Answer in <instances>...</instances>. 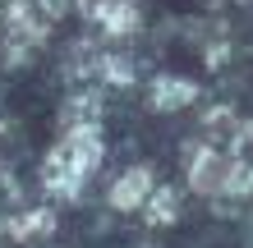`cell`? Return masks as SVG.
I'll return each instance as SVG.
<instances>
[{
	"label": "cell",
	"instance_id": "cell-1",
	"mask_svg": "<svg viewBox=\"0 0 253 248\" xmlns=\"http://www.w3.org/2000/svg\"><path fill=\"white\" fill-rule=\"evenodd\" d=\"M101 134L97 124H83V129H65V138L55 142V152L46 156V166H42V188H46L51 198H79L87 175L101 166Z\"/></svg>",
	"mask_w": 253,
	"mask_h": 248
},
{
	"label": "cell",
	"instance_id": "cell-2",
	"mask_svg": "<svg viewBox=\"0 0 253 248\" xmlns=\"http://www.w3.org/2000/svg\"><path fill=\"white\" fill-rule=\"evenodd\" d=\"M0 28H5L9 55H23V51H33V46L46 41L51 19L33 5V0H5V9H0Z\"/></svg>",
	"mask_w": 253,
	"mask_h": 248
},
{
	"label": "cell",
	"instance_id": "cell-3",
	"mask_svg": "<svg viewBox=\"0 0 253 248\" xmlns=\"http://www.w3.org/2000/svg\"><path fill=\"white\" fill-rule=\"evenodd\" d=\"M226 175H230V156L216 147H198L189 156V188L193 193H226Z\"/></svg>",
	"mask_w": 253,
	"mask_h": 248
},
{
	"label": "cell",
	"instance_id": "cell-4",
	"mask_svg": "<svg viewBox=\"0 0 253 248\" xmlns=\"http://www.w3.org/2000/svg\"><path fill=\"white\" fill-rule=\"evenodd\" d=\"M83 14L97 19L101 33H111V37L138 33V5L133 0H83Z\"/></svg>",
	"mask_w": 253,
	"mask_h": 248
},
{
	"label": "cell",
	"instance_id": "cell-5",
	"mask_svg": "<svg viewBox=\"0 0 253 248\" xmlns=\"http://www.w3.org/2000/svg\"><path fill=\"white\" fill-rule=\"evenodd\" d=\"M157 188V179H152V166H129L120 179L111 184V207L115 212H138L143 202H147V193Z\"/></svg>",
	"mask_w": 253,
	"mask_h": 248
},
{
	"label": "cell",
	"instance_id": "cell-6",
	"mask_svg": "<svg viewBox=\"0 0 253 248\" xmlns=\"http://www.w3.org/2000/svg\"><path fill=\"white\" fill-rule=\"evenodd\" d=\"M147 101H152V110H184L189 101H198V83L180 78V74H161V78H152Z\"/></svg>",
	"mask_w": 253,
	"mask_h": 248
},
{
	"label": "cell",
	"instance_id": "cell-7",
	"mask_svg": "<svg viewBox=\"0 0 253 248\" xmlns=\"http://www.w3.org/2000/svg\"><path fill=\"white\" fill-rule=\"evenodd\" d=\"M143 207H147V221L152 225H175L180 221V193L175 188H152Z\"/></svg>",
	"mask_w": 253,
	"mask_h": 248
},
{
	"label": "cell",
	"instance_id": "cell-8",
	"mask_svg": "<svg viewBox=\"0 0 253 248\" xmlns=\"http://www.w3.org/2000/svg\"><path fill=\"white\" fill-rule=\"evenodd\" d=\"M97 115H101V101L97 97H69V106H65V129H83V124H97Z\"/></svg>",
	"mask_w": 253,
	"mask_h": 248
},
{
	"label": "cell",
	"instance_id": "cell-9",
	"mask_svg": "<svg viewBox=\"0 0 253 248\" xmlns=\"http://www.w3.org/2000/svg\"><path fill=\"white\" fill-rule=\"evenodd\" d=\"M51 225H55V216H51V212H28V216H14V221H5V230H9V235H19V239L46 235Z\"/></svg>",
	"mask_w": 253,
	"mask_h": 248
},
{
	"label": "cell",
	"instance_id": "cell-10",
	"mask_svg": "<svg viewBox=\"0 0 253 248\" xmlns=\"http://www.w3.org/2000/svg\"><path fill=\"white\" fill-rule=\"evenodd\" d=\"M97 78L125 87V83H133V65L125 60V55H101V60H97Z\"/></svg>",
	"mask_w": 253,
	"mask_h": 248
}]
</instances>
